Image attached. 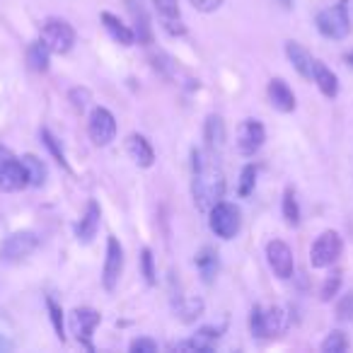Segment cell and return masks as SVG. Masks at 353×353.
I'll list each match as a JSON object with an SVG mask.
<instances>
[{
    "label": "cell",
    "mask_w": 353,
    "mask_h": 353,
    "mask_svg": "<svg viewBox=\"0 0 353 353\" xmlns=\"http://www.w3.org/2000/svg\"><path fill=\"white\" fill-rule=\"evenodd\" d=\"M348 348V339L343 332H332L327 334V339L322 341V351L324 353H343Z\"/></svg>",
    "instance_id": "cell-29"
},
{
    "label": "cell",
    "mask_w": 353,
    "mask_h": 353,
    "mask_svg": "<svg viewBox=\"0 0 353 353\" xmlns=\"http://www.w3.org/2000/svg\"><path fill=\"white\" fill-rule=\"evenodd\" d=\"M285 56H288V61L293 63V68L298 70L305 80H312L314 59L303 44H298V41H288V44H285Z\"/></svg>",
    "instance_id": "cell-16"
},
{
    "label": "cell",
    "mask_w": 353,
    "mask_h": 353,
    "mask_svg": "<svg viewBox=\"0 0 353 353\" xmlns=\"http://www.w3.org/2000/svg\"><path fill=\"white\" fill-rule=\"evenodd\" d=\"M126 152L131 155V160L136 162L138 167H152L155 165V150H152V145L148 143L145 136H141V133H131V136L126 138Z\"/></svg>",
    "instance_id": "cell-15"
},
{
    "label": "cell",
    "mask_w": 353,
    "mask_h": 353,
    "mask_svg": "<svg viewBox=\"0 0 353 353\" xmlns=\"http://www.w3.org/2000/svg\"><path fill=\"white\" fill-rule=\"evenodd\" d=\"M208 225L211 230L216 232L221 240H232V237L240 232L242 225V213L235 203H228V201H218L216 206L208 211Z\"/></svg>",
    "instance_id": "cell-2"
},
{
    "label": "cell",
    "mask_w": 353,
    "mask_h": 353,
    "mask_svg": "<svg viewBox=\"0 0 353 353\" xmlns=\"http://www.w3.org/2000/svg\"><path fill=\"white\" fill-rule=\"evenodd\" d=\"M223 332H225V327H203L199 329V336L208 339V341H218L223 336Z\"/></svg>",
    "instance_id": "cell-40"
},
{
    "label": "cell",
    "mask_w": 353,
    "mask_h": 353,
    "mask_svg": "<svg viewBox=\"0 0 353 353\" xmlns=\"http://www.w3.org/2000/svg\"><path fill=\"white\" fill-rule=\"evenodd\" d=\"M22 160V165H25V170H27V176H30V187H41V184L46 182V165L39 160L37 155H22L20 157Z\"/></svg>",
    "instance_id": "cell-23"
},
{
    "label": "cell",
    "mask_w": 353,
    "mask_h": 353,
    "mask_svg": "<svg viewBox=\"0 0 353 353\" xmlns=\"http://www.w3.org/2000/svg\"><path fill=\"white\" fill-rule=\"evenodd\" d=\"M312 83H317L319 92L324 97L334 99L339 94V78L322 63V61H314V73H312Z\"/></svg>",
    "instance_id": "cell-20"
},
{
    "label": "cell",
    "mask_w": 353,
    "mask_h": 353,
    "mask_svg": "<svg viewBox=\"0 0 353 353\" xmlns=\"http://www.w3.org/2000/svg\"><path fill=\"white\" fill-rule=\"evenodd\" d=\"M49 63H51V49L46 46L44 39L39 41H32L27 46V65L37 73H46L49 70Z\"/></svg>",
    "instance_id": "cell-21"
},
{
    "label": "cell",
    "mask_w": 353,
    "mask_h": 353,
    "mask_svg": "<svg viewBox=\"0 0 353 353\" xmlns=\"http://www.w3.org/2000/svg\"><path fill=\"white\" fill-rule=\"evenodd\" d=\"M37 247H39V237H37L32 230L12 232V235L0 245V259L22 261L25 256H30Z\"/></svg>",
    "instance_id": "cell-8"
},
{
    "label": "cell",
    "mask_w": 353,
    "mask_h": 353,
    "mask_svg": "<svg viewBox=\"0 0 353 353\" xmlns=\"http://www.w3.org/2000/svg\"><path fill=\"white\" fill-rule=\"evenodd\" d=\"M343 3H346V0H343Z\"/></svg>",
    "instance_id": "cell-44"
},
{
    "label": "cell",
    "mask_w": 353,
    "mask_h": 353,
    "mask_svg": "<svg viewBox=\"0 0 353 353\" xmlns=\"http://www.w3.org/2000/svg\"><path fill=\"white\" fill-rule=\"evenodd\" d=\"M254 182H256V170L254 165H247L245 170H242L240 174V196H250L252 192H254Z\"/></svg>",
    "instance_id": "cell-32"
},
{
    "label": "cell",
    "mask_w": 353,
    "mask_h": 353,
    "mask_svg": "<svg viewBox=\"0 0 353 353\" xmlns=\"http://www.w3.org/2000/svg\"><path fill=\"white\" fill-rule=\"evenodd\" d=\"M176 312H179V317H182L184 322H194L196 317H201L203 303H201V300H196V298L182 300V303L176 305Z\"/></svg>",
    "instance_id": "cell-28"
},
{
    "label": "cell",
    "mask_w": 353,
    "mask_h": 353,
    "mask_svg": "<svg viewBox=\"0 0 353 353\" xmlns=\"http://www.w3.org/2000/svg\"><path fill=\"white\" fill-rule=\"evenodd\" d=\"M339 288H341V271H332V274L324 279L322 290H319V298H322L324 303H329V300L339 293Z\"/></svg>",
    "instance_id": "cell-31"
},
{
    "label": "cell",
    "mask_w": 353,
    "mask_h": 353,
    "mask_svg": "<svg viewBox=\"0 0 353 353\" xmlns=\"http://www.w3.org/2000/svg\"><path fill=\"white\" fill-rule=\"evenodd\" d=\"M41 39L51 49V54H68L75 46V30L65 20L51 17L41 25Z\"/></svg>",
    "instance_id": "cell-6"
},
{
    "label": "cell",
    "mask_w": 353,
    "mask_h": 353,
    "mask_svg": "<svg viewBox=\"0 0 353 353\" xmlns=\"http://www.w3.org/2000/svg\"><path fill=\"white\" fill-rule=\"evenodd\" d=\"M102 25H104V30L109 32V37H112L114 41H119L121 46H131L133 41H136V32L123 25L112 12H102Z\"/></svg>",
    "instance_id": "cell-19"
},
{
    "label": "cell",
    "mask_w": 353,
    "mask_h": 353,
    "mask_svg": "<svg viewBox=\"0 0 353 353\" xmlns=\"http://www.w3.org/2000/svg\"><path fill=\"white\" fill-rule=\"evenodd\" d=\"M266 92H269V99H271V104H274V109H279V112L288 114V112H293V109H295V94H293V90L288 88V83H285L283 78L271 80Z\"/></svg>",
    "instance_id": "cell-17"
},
{
    "label": "cell",
    "mask_w": 353,
    "mask_h": 353,
    "mask_svg": "<svg viewBox=\"0 0 353 353\" xmlns=\"http://www.w3.org/2000/svg\"><path fill=\"white\" fill-rule=\"evenodd\" d=\"M341 250H343L341 235H339L336 230H324L322 235L312 242L310 264H312L314 269H327V266H332L334 261L341 256Z\"/></svg>",
    "instance_id": "cell-5"
},
{
    "label": "cell",
    "mask_w": 353,
    "mask_h": 353,
    "mask_svg": "<svg viewBox=\"0 0 353 353\" xmlns=\"http://www.w3.org/2000/svg\"><path fill=\"white\" fill-rule=\"evenodd\" d=\"M41 141H44V145L49 148V152L56 157V162L59 165H63L65 170H68V160H65V155H63V148L59 145V141L54 138V133L49 131V128H41Z\"/></svg>",
    "instance_id": "cell-30"
},
{
    "label": "cell",
    "mask_w": 353,
    "mask_h": 353,
    "mask_svg": "<svg viewBox=\"0 0 353 353\" xmlns=\"http://www.w3.org/2000/svg\"><path fill=\"white\" fill-rule=\"evenodd\" d=\"M27 184L30 176L22 160H17L6 145H0V192H20Z\"/></svg>",
    "instance_id": "cell-4"
},
{
    "label": "cell",
    "mask_w": 353,
    "mask_h": 353,
    "mask_svg": "<svg viewBox=\"0 0 353 353\" xmlns=\"http://www.w3.org/2000/svg\"><path fill=\"white\" fill-rule=\"evenodd\" d=\"M128 15L133 20V32H136V39L141 44H152V25L150 15H148V8L143 6V0H126Z\"/></svg>",
    "instance_id": "cell-13"
},
{
    "label": "cell",
    "mask_w": 353,
    "mask_h": 353,
    "mask_svg": "<svg viewBox=\"0 0 353 353\" xmlns=\"http://www.w3.org/2000/svg\"><path fill=\"white\" fill-rule=\"evenodd\" d=\"M283 218L288 225H298L300 223V206H298V199H295L293 189H285L283 194Z\"/></svg>",
    "instance_id": "cell-26"
},
{
    "label": "cell",
    "mask_w": 353,
    "mask_h": 353,
    "mask_svg": "<svg viewBox=\"0 0 353 353\" xmlns=\"http://www.w3.org/2000/svg\"><path fill=\"white\" fill-rule=\"evenodd\" d=\"M346 63L353 65V51H351V54H346Z\"/></svg>",
    "instance_id": "cell-43"
},
{
    "label": "cell",
    "mask_w": 353,
    "mask_h": 353,
    "mask_svg": "<svg viewBox=\"0 0 353 353\" xmlns=\"http://www.w3.org/2000/svg\"><path fill=\"white\" fill-rule=\"evenodd\" d=\"M203 138H206V148L208 152L218 155V152L225 148V138H228V131H225V121H223L218 114H211L206 119V128H203Z\"/></svg>",
    "instance_id": "cell-18"
},
{
    "label": "cell",
    "mask_w": 353,
    "mask_h": 353,
    "mask_svg": "<svg viewBox=\"0 0 353 353\" xmlns=\"http://www.w3.org/2000/svg\"><path fill=\"white\" fill-rule=\"evenodd\" d=\"M199 12H216L223 6V0H189Z\"/></svg>",
    "instance_id": "cell-39"
},
{
    "label": "cell",
    "mask_w": 353,
    "mask_h": 353,
    "mask_svg": "<svg viewBox=\"0 0 353 353\" xmlns=\"http://www.w3.org/2000/svg\"><path fill=\"white\" fill-rule=\"evenodd\" d=\"M46 307H49V317H51V324H54V332L56 336L61 339V341H65V324H63V310H61V305L56 303L54 298H46Z\"/></svg>",
    "instance_id": "cell-27"
},
{
    "label": "cell",
    "mask_w": 353,
    "mask_h": 353,
    "mask_svg": "<svg viewBox=\"0 0 353 353\" xmlns=\"http://www.w3.org/2000/svg\"><path fill=\"white\" fill-rule=\"evenodd\" d=\"M10 348H12V343L8 341V339L0 336V353H3V351H10Z\"/></svg>",
    "instance_id": "cell-42"
},
{
    "label": "cell",
    "mask_w": 353,
    "mask_h": 353,
    "mask_svg": "<svg viewBox=\"0 0 353 353\" xmlns=\"http://www.w3.org/2000/svg\"><path fill=\"white\" fill-rule=\"evenodd\" d=\"M68 99H70V104H73V109L83 112V109L88 107V102H90V90L73 88V90H70V94H68Z\"/></svg>",
    "instance_id": "cell-37"
},
{
    "label": "cell",
    "mask_w": 353,
    "mask_h": 353,
    "mask_svg": "<svg viewBox=\"0 0 353 353\" xmlns=\"http://www.w3.org/2000/svg\"><path fill=\"white\" fill-rule=\"evenodd\" d=\"M336 319L339 322H351L353 319V293L343 295L341 303L336 305Z\"/></svg>",
    "instance_id": "cell-36"
},
{
    "label": "cell",
    "mask_w": 353,
    "mask_h": 353,
    "mask_svg": "<svg viewBox=\"0 0 353 353\" xmlns=\"http://www.w3.org/2000/svg\"><path fill=\"white\" fill-rule=\"evenodd\" d=\"M172 351H192V353H211L213 351V341L203 336H194V339H184V341L172 343Z\"/></svg>",
    "instance_id": "cell-25"
},
{
    "label": "cell",
    "mask_w": 353,
    "mask_h": 353,
    "mask_svg": "<svg viewBox=\"0 0 353 353\" xmlns=\"http://www.w3.org/2000/svg\"><path fill=\"white\" fill-rule=\"evenodd\" d=\"M196 266L199 274H201L203 283H213L218 269H221V261H218V252L213 247H203L201 252L196 254Z\"/></svg>",
    "instance_id": "cell-22"
},
{
    "label": "cell",
    "mask_w": 353,
    "mask_h": 353,
    "mask_svg": "<svg viewBox=\"0 0 353 353\" xmlns=\"http://www.w3.org/2000/svg\"><path fill=\"white\" fill-rule=\"evenodd\" d=\"M99 221H102V208H99V203L88 201L83 218H80L78 225H75V237H78L80 242H85V245L92 242V237L97 235V230H99Z\"/></svg>",
    "instance_id": "cell-14"
},
{
    "label": "cell",
    "mask_w": 353,
    "mask_h": 353,
    "mask_svg": "<svg viewBox=\"0 0 353 353\" xmlns=\"http://www.w3.org/2000/svg\"><path fill=\"white\" fill-rule=\"evenodd\" d=\"M152 6L157 8L160 17H165V20H176L179 17V3L176 0H152Z\"/></svg>",
    "instance_id": "cell-34"
},
{
    "label": "cell",
    "mask_w": 353,
    "mask_h": 353,
    "mask_svg": "<svg viewBox=\"0 0 353 353\" xmlns=\"http://www.w3.org/2000/svg\"><path fill=\"white\" fill-rule=\"evenodd\" d=\"M99 319H102L99 317V312L88 310V307L73 310V314H70V327H73V334L78 336V341L83 343L88 351H92V332L99 324Z\"/></svg>",
    "instance_id": "cell-12"
},
{
    "label": "cell",
    "mask_w": 353,
    "mask_h": 353,
    "mask_svg": "<svg viewBox=\"0 0 353 353\" xmlns=\"http://www.w3.org/2000/svg\"><path fill=\"white\" fill-rule=\"evenodd\" d=\"M264 324H266V339L283 334L285 327H288V317H285V310H281V307L264 310Z\"/></svg>",
    "instance_id": "cell-24"
},
{
    "label": "cell",
    "mask_w": 353,
    "mask_h": 353,
    "mask_svg": "<svg viewBox=\"0 0 353 353\" xmlns=\"http://www.w3.org/2000/svg\"><path fill=\"white\" fill-rule=\"evenodd\" d=\"M192 194L199 211H211L225 194V176L213 152L192 150Z\"/></svg>",
    "instance_id": "cell-1"
},
{
    "label": "cell",
    "mask_w": 353,
    "mask_h": 353,
    "mask_svg": "<svg viewBox=\"0 0 353 353\" xmlns=\"http://www.w3.org/2000/svg\"><path fill=\"white\" fill-rule=\"evenodd\" d=\"M319 34L327 37V39H346L351 34V17H348L346 3H339L327 10H322L314 20Z\"/></svg>",
    "instance_id": "cell-3"
},
{
    "label": "cell",
    "mask_w": 353,
    "mask_h": 353,
    "mask_svg": "<svg viewBox=\"0 0 353 353\" xmlns=\"http://www.w3.org/2000/svg\"><path fill=\"white\" fill-rule=\"evenodd\" d=\"M162 22H165V30L170 32V34H184V32H187V27L179 22V17H176V20H165V17H162Z\"/></svg>",
    "instance_id": "cell-41"
},
{
    "label": "cell",
    "mask_w": 353,
    "mask_h": 353,
    "mask_svg": "<svg viewBox=\"0 0 353 353\" xmlns=\"http://www.w3.org/2000/svg\"><path fill=\"white\" fill-rule=\"evenodd\" d=\"M141 266H143V276H145V283L152 285V283H155L157 274H155V264H152V252L148 250V247L141 252Z\"/></svg>",
    "instance_id": "cell-35"
},
{
    "label": "cell",
    "mask_w": 353,
    "mask_h": 353,
    "mask_svg": "<svg viewBox=\"0 0 353 353\" xmlns=\"http://www.w3.org/2000/svg\"><path fill=\"white\" fill-rule=\"evenodd\" d=\"M266 259H269V266L274 269V274L279 279H290L295 271V259H293V250L285 245L283 240H271L266 245Z\"/></svg>",
    "instance_id": "cell-11"
},
{
    "label": "cell",
    "mask_w": 353,
    "mask_h": 353,
    "mask_svg": "<svg viewBox=\"0 0 353 353\" xmlns=\"http://www.w3.org/2000/svg\"><path fill=\"white\" fill-rule=\"evenodd\" d=\"M88 133L94 145H99V148L109 145V143L117 138V119H114V114L104 107L92 109L90 121H88Z\"/></svg>",
    "instance_id": "cell-7"
},
{
    "label": "cell",
    "mask_w": 353,
    "mask_h": 353,
    "mask_svg": "<svg viewBox=\"0 0 353 353\" xmlns=\"http://www.w3.org/2000/svg\"><path fill=\"white\" fill-rule=\"evenodd\" d=\"M128 351H131V353H155L157 351V341H152V339H148V336L136 339V341H131Z\"/></svg>",
    "instance_id": "cell-38"
},
{
    "label": "cell",
    "mask_w": 353,
    "mask_h": 353,
    "mask_svg": "<svg viewBox=\"0 0 353 353\" xmlns=\"http://www.w3.org/2000/svg\"><path fill=\"white\" fill-rule=\"evenodd\" d=\"M250 327H252V334L256 339H266V324H264V310L259 305L252 307V314H250Z\"/></svg>",
    "instance_id": "cell-33"
},
{
    "label": "cell",
    "mask_w": 353,
    "mask_h": 353,
    "mask_svg": "<svg viewBox=\"0 0 353 353\" xmlns=\"http://www.w3.org/2000/svg\"><path fill=\"white\" fill-rule=\"evenodd\" d=\"M264 141H266L264 123L256 121V119H245L240 131H237V150H240L245 157H252L261 150Z\"/></svg>",
    "instance_id": "cell-9"
},
{
    "label": "cell",
    "mask_w": 353,
    "mask_h": 353,
    "mask_svg": "<svg viewBox=\"0 0 353 353\" xmlns=\"http://www.w3.org/2000/svg\"><path fill=\"white\" fill-rule=\"evenodd\" d=\"M121 274H123V247L117 237H109L107 240V259H104V271H102V283L109 293L119 285Z\"/></svg>",
    "instance_id": "cell-10"
}]
</instances>
